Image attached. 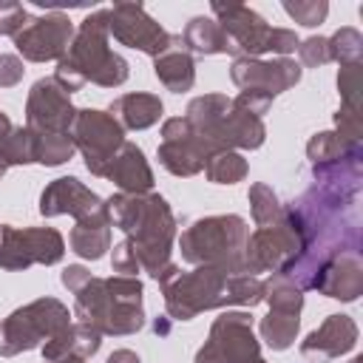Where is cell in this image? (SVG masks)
<instances>
[{
  "instance_id": "6da1fadb",
  "label": "cell",
  "mask_w": 363,
  "mask_h": 363,
  "mask_svg": "<svg viewBox=\"0 0 363 363\" xmlns=\"http://www.w3.org/2000/svg\"><path fill=\"white\" fill-rule=\"evenodd\" d=\"M105 213L111 227L125 233L122 244L133 255L139 272H147L159 281V275L170 267V250L176 238V218L164 196L116 193L105 199Z\"/></svg>"
},
{
  "instance_id": "7a4b0ae2",
  "label": "cell",
  "mask_w": 363,
  "mask_h": 363,
  "mask_svg": "<svg viewBox=\"0 0 363 363\" xmlns=\"http://www.w3.org/2000/svg\"><path fill=\"white\" fill-rule=\"evenodd\" d=\"M159 286L164 295L167 315L173 320H193L199 312L221 309V306H255L264 301V281L255 275H230L216 267H196L193 272H182L170 264L159 275Z\"/></svg>"
},
{
  "instance_id": "3957f363",
  "label": "cell",
  "mask_w": 363,
  "mask_h": 363,
  "mask_svg": "<svg viewBox=\"0 0 363 363\" xmlns=\"http://www.w3.org/2000/svg\"><path fill=\"white\" fill-rule=\"evenodd\" d=\"M108 9H96L88 14L79 28L74 31V40L65 51V57L57 62L54 82L71 96L85 82H96L102 88H116L128 79L130 65L125 57L108 48Z\"/></svg>"
},
{
  "instance_id": "277c9868",
  "label": "cell",
  "mask_w": 363,
  "mask_h": 363,
  "mask_svg": "<svg viewBox=\"0 0 363 363\" xmlns=\"http://www.w3.org/2000/svg\"><path fill=\"white\" fill-rule=\"evenodd\" d=\"M142 281L130 275H91L74 292V318L99 335H133L145 326Z\"/></svg>"
},
{
  "instance_id": "5b68a950",
  "label": "cell",
  "mask_w": 363,
  "mask_h": 363,
  "mask_svg": "<svg viewBox=\"0 0 363 363\" xmlns=\"http://www.w3.org/2000/svg\"><path fill=\"white\" fill-rule=\"evenodd\" d=\"M250 238V227L241 216H207L193 221L182 238L179 250L187 264L216 267L230 275H241L244 269V247Z\"/></svg>"
},
{
  "instance_id": "8992f818",
  "label": "cell",
  "mask_w": 363,
  "mask_h": 363,
  "mask_svg": "<svg viewBox=\"0 0 363 363\" xmlns=\"http://www.w3.org/2000/svg\"><path fill=\"white\" fill-rule=\"evenodd\" d=\"M184 119L218 150H255L267 139L264 122L224 94H204L190 99Z\"/></svg>"
},
{
  "instance_id": "52a82bcc",
  "label": "cell",
  "mask_w": 363,
  "mask_h": 363,
  "mask_svg": "<svg viewBox=\"0 0 363 363\" xmlns=\"http://www.w3.org/2000/svg\"><path fill=\"white\" fill-rule=\"evenodd\" d=\"M210 11L216 14V23L224 28L233 57H261L267 51L272 54H292L298 48V34L292 28H269L258 11L241 3H213Z\"/></svg>"
},
{
  "instance_id": "ba28073f",
  "label": "cell",
  "mask_w": 363,
  "mask_h": 363,
  "mask_svg": "<svg viewBox=\"0 0 363 363\" xmlns=\"http://www.w3.org/2000/svg\"><path fill=\"white\" fill-rule=\"evenodd\" d=\"M71 323V312L57 298H37L20 309H14L0 323V354L14 357L20 352L37 349L43 340L57 335Z\"/></svg>"
},
{
  "instance_id": "9c48e42d",
  "label": "cell",
  "mask_w": 363,
  "mask_h": 363,
  "mask_svg": "<svg viewBox=\"0 0 363 363\" xmlns=\"http://www.w3.org/2000/svg\"><path fill=\"white\" fill-rule=\"evenodd\" d=\"M303 233L298 227L295 213L284 204V218L269 227H258L244 247V269L247 275L255 272H289L292 264L303 255Z\"/></svg>"
},
{
  "instance_id": "30bf717a",
  "label": "cell",
  "mask_w": 363,
  "mask_h": 363,
  "mask_svg": "<svg viewBox=\"0 0 363 363\" xmlns=\"http://www.w3.org/2000/svg\"><path fill=\"white\" fill-rule=\"evenodd\" d=\"M261 360V346L252 335V318L247 312H221L204 346L196 352L193 363H255Z\"/></svg>"
},
{
  "instance_id": "8fae6325",
  "label": "cell",
  "mask_w": 363,
  "mask_h": 363,
  "mask_svg": "<svg viewBox=\"0 0 363 363\" xmlns=\"http://www.w3.org/2000/svg\"><path fill=\"white\" fill-rule=\"evenodd\" d=\"M65 255V241L54 227H0V267L28 269L31 264H57Z\"/></svg>"
},
{
  "instance_id": "7c38bea8",
  "label": "cell",
  "mask_w": 363,
  "mask_h": 363,
  "mask_svg": "<svg viewBox=\"0 0 363 363\" xmlns=\"http://www.w3.org/2000/svg\"><path fill=\"white\" fill-rule=\"evenodd\" d=\"M71 139H74V147L82 150L85 167L94 176H102L108 162L125 142V128L108 111L82 108L77 111V119L71 125Z\"/></svg>"
},
{
  "instance_id": "4fadbf2b",
  "label": "cell",
  "mask_w": 363,
  "mask_h": 363,
  "mask_svg": "<svg viewBox=\"0 0 363 363\" xmlns=\"http://www.w3.org/2000/svg\"><path fill=\"white\" fill-rule=\"evenodd\" d=\"M218 153V147L201 136L184 116L164 119L162 125V145H159V162L173 176H196L204 170V162Z\"/></svg>"
},
{
  "instance_id": "5bb4252c",
  "label": "cell",
  "mask_w": 363,
  "mask_h": 363,
  "mask_svg": "<svg viewBox=\"0 0 363 363\" xmlns=\"http://www.w3.org/2000/svg\"><path fill=\"white\" fill-rule=\"evenodd\" d=\"M108 34H113V40L128 48L150 54L153 60L164 54L176 40V34L164 31L142 3H113V9H108Z\"/></svg>"
},
{
  "instance_id": "9a60e30c",
  "label": "cell",
  "mask_w": 363,
  "mask_h": 363,
  "mask_svg": "<svg viewBox=\"0 0 363 363\" xmlns=\"http://www.w3.org/2000/svg\"><path fill=\"white\" fill-rule=\"evenodd\" d=\"M71 40H74V23L62 11H48L43 17H34L23 31L14 34V45L28 62H45V60L60 62Z\"/></svg>"
},
{
  "instance_id": "2e32d148",
  "label": "cell",
  "mask_w": 363,
  "mask_h": 363,
  "mask_svg": "<svg viewBox=\"0 0 363 363\" xmlns=\"http://www.w3.org/2000/svg\"><path fill=\"white\" fill-rule=\"evenodd\" d=\"M230 79L241 91H255L269 99L284 94L286 88L298 85L301 79V65L289 57L278 60H261V57H238L230 65Z\"/></svg>"
},
{
  "instance_id": "e0dca14e",
  "label": "cell",
  "mask_w": 363,
  "mask_h": 363,
  "mask_svg": "<svg viewBox=\"0 0 363 363\" xmlns=\"http://www.w3.org/2000/svg\"><path fill=\"white\" fill-rule=\"evenodd\" d=\"M77 108L71 96L51 79H37L26 99V128L34 133H71Z\"/></svg>"
},
{
  "instance_id": "ac0fdd59",
  "label": "cell",
  "mask_w": 363,
  "mask_h": 363,
  "mask_svg": "<svg viewBox=\"0 0 363 363\" xmlns=\"http://www.w3.org/2000/svg\"><path fill=\"white\" fill-rule=\"evenodd\" d=\"M309 289H318L335 301H354L363 292V261L357 252H337L318 267L309 281Z\"/></svg>"
},
{
  "instance_id": "d6986e66",
  "label": "cell",
  "mask_w": 363,
  "mask_h": 363,
  "mask_svg": "<svg viewBox=\"0 0 363 363\" xmlns=\"http://www.w3.org/2000/svg\"><path fill=\"white\" fill-rule=\"evenodd\" d=\"M105 201L91 190L85 187L79 179L74 176H62V179H54L43 196H40V213L45 218H54V216H74L77 221L96 213Z\"/></svg>"
},
{
  "instance_id": "ffe728a7",
  "label": "cell",
  "mask_w": 363,
  "mask_h": 363,
  "mask_svg": "<svg viewBox=\"0 0 363 363\" xmlns=\"http://www.w3.org/2000/svg\"><path fill=\"white\" fill-rule=\"evenodd\" d=\"M357 343V323L349 315H329L315 332L306 335V340L301 343V352L306 357H318V360H332L340 357L346 352H352Z\"/></svg>"
},
{
  "instance_id": "44dd1931",
  "label": "cell",
  "mask_w": 363,
  "mask_h": 363,
  "mask_svg": "<svg viewBox=\"0 0 363 363\" xmlns=\"http://www.w3.org/2000/svg\"><path fill=\"white\" fill-rule=\"evenodd\" d=\"M102 179H111L122 193L145 196L153 190V170H150L142 147H136L133 142H122V147L108 162Z\"/></svg>"
},
{
  "instance_id": "7402d4cb",
  "label": "cell",
  "mask_w": 363,
  "mask_h": 363,
  "mask_svg": "<svg viewBox=\"0 0 363 363\" xmlns=\"http://www.w3.org/2000/svg\"><path fill=\"white\" fill-rule=\"evenodd\" d=\"M102 346V335L79 320H71L65 329H60L57 335H51L45 343H43V360L51 363V360H60V357H68V354H77V357H94Z\"/></svg>"
},
{
  "instance_id": "603a6c76",
  "label": "cell",
  "mask_w": 363,
  "mask_h": 363,
  "mask_svg": "<svg viewBox=\"0 0 363 363\" xmlns=\"http://www.w3.org/2000/svg\"><path fill=\"white\" fill-rule=\"evenodd\" d=\"M153 71H156L159 82L167 91H173V94H184V91L193 88V82H196V62H193V54L184 51L179 34H176L173 45L153 60Z\"/></svg>"
},
{
  "instance_id": "cb8c5ba5",
  "label": "cell",
  "mask_w": 363,
  "mask_h": 363,
  "mask_svg": "<svg viewBox=\"0 0 363 363\" xmlns=\"http://www.w3.org/2000/svg\"><path fill=\"white\" fill-rule=\"evenodd\" d=\"M71 250L79 255V258H88V261H99L105 255V250H111V221H108V213H105V204L79 218L71 230Z\"/></svg>"
},
{
  "instance_id": "d4e9b609",
  "label": "cell",
  "mask_w": 363,
  "mask_h": 363,
  "mask_svg": "<svg viewBox=\"0 0 363 363\" xmlns=\"http://www.w3.org/2000/svg\"><path fill=\"white\" fill-rule=\"evenodd\" d=\"M162 99L156 94H122L111 102V116L130 130H145L162 119Z\"/></svg>"
},
{
  "instance_id": "484cf974",
  "label": "cell",
  "mask_w": 363,
  "mask_h": 363,
  "mask_svg": "<svg viewBox=\"0 0 363 363\" xmlns=\"http://www.w3.org/2000/svg\"><path fill=\"white\" fill-rule=\"evenodd\" d=\"M179 37H182L184 51H193V54H201V57H207V54H233V45H230L224 28L213 17H193Z\"/></svg>"
},
{
  "instance_id": "4316f807",
  "label": "cell",
  "mask_w": 363,
  "mask_h": 363,
  "mask_svg": "<svg viewBox=\"0 0 363 363\" xmlns=\"http://www.w3.org/2000/svg\"><path fill=\"white\" fill-rule=\"evenodd\" d=\"M306 156H309L312 167L335 164V162H346V159L360 156V145H352V142L340 139L335 130H323V133H315V136L309 139Z\"/></svg>"
},
{
  "instance_id": "83f0119b",
  "label": "cell",
  "mask_w": 363,
  "mask_h": 363,
  "mask_svg": "<svg viewBox=\"0 0 363 363\" xmlns=\"http://www.w3.org/2000/svg\"><path fill=\"white\" fill-rule=\"evenodd\" d=\"M264 301L269 303V312L301 315V309H303V289L295 286L286 275L272 272V275L264 281Z\"/></svg>"
},
{
  "instance_id": "f1b7e54d",
  "label": "cell",
  "mask_w": 363,
  "mask_h": 363,
  "mask_svg": "<svg viewBox=\"0 0 363 363\" xmlns=\"http://www.w3.org/2000/svg\"><path fill=\"white\" fill-rule=\"evenodd\" d=\"M298 326H301V315H286V312H269L267 318H261L258 329H261V337L267 340L269 349L275 352H284L295 343V335H298Z\"/></svg>"
},
{
  "instance_id": "f546056e",
  "label": "cell",
  "mask_w": 363,
  "mask_h": 363,
  "mask_svg": "<svg viewBox=\"0 0 363 363\" xmlns=\"http://www.w3.org/2000/svg\"><path fill=\"white\" fill-rule=\"evenodd\" d=\"M247 159L235 150H218L204 162V176L213 184H235L247 176Z\"/></svg>"
},
{
  "instance_id": "4dcf8cb0",
  "label": "cell",
  "mask_w": 363,
  "mask_h": 363,
  "mask_svg": "<svg viewBox=\"0 0 363 363\" xmlns=\"http://www.w3.org/2000/svg\"><path fill=\"white\" fill-rule=\"evenodd\" d=\"M71 133H34V162L45 167H57L74 156Z\"/></svg>"
},
{
  "instance_id": "1f68e13d",
  "label": "cell",
  "mask_w": 363,
  "mask_h": 363,
  "mask_svg": "<svg viewBox=\"0 0 363 363\" xmlns=\"http://www.w3.org/2000/svg\"><path fill=\"white\" fill-rule=\"evenodd\" d=\"M250 199V210H252V221L255 227H269V224H278L284 218V204L278 201L275 190L264 182H255L247 193Z\"/></svg>"
},
{
  "instance_id": "d6a6232c",
  "label": "cell",
  "mask_w": 363,
  "mask_h": 363,
  "mask_svg": "<svg viewBox=\"0 0 363 363\" xmlns=\"http://www.w3.org/2000/svg\"><path fill=\"white\" fill-rule=\"evenodd\" d=\"M0 153L11 164H31L34 162V130L31 128H11L0 136Z\"/></svg>"
},
{
  "instance_id": "836d02e7",
  "label": "cell",
  "mask_w": 363,
  "mask_h": 363,
  "mask_svg": "<svg viewBox=\"0 0 363 363\" xmlns=\"http://www.w3.org/2000/svg\"><path fill=\"white\" fill-rule=\"evenodd\" d=\"M329 40V54H332V60L335 62H340V65H354V62H360V57H363V34L357 31V28H352V26H343V28H337L332 37H326Z\"/></svg>"
},
{
  "instance_id": "e575fe53",
  "label": "cell",
  "mask_w": 363,
  "mask_h": 363,
  "mask_svg": "<svg viewBox=\"0 0 363 363\" xmlns=\"http://www.w3.org/2000/svg\"><path fill=\"white\" fill-rule=\"evenodd\" d=\"M284 11H286L295 23H301V26H306V28H315V26H320V23L326 20L329 3H326V0H295V3H284Z\"/></svg>"
},
{
  "instance_id": "d590c367",
  "label": "cell",
  "mask_w": 363,
  "mask_h": 363,
  "mask_svg": "<svg viewBox=\"0 0 363 363\" xmlns=\"http://www.w3.org/2000/svg\"><path fill=\"white\" fill-rule=\"evenodd\" d=\"M337 91H340V105H346V108H360V62H354V65H340Z\"/></svg>"
},
{
  "instance_id": "8d00e7d4",
  "label": "cell",
  "mask_w": 363,
  "mask_h": 363,
  "mask_svg": "<svg viewBox=\"0 0 363 363\" xmlns=\"http://www.w3.org/2000/svg\"><path fill=\"white\" fill-rule=\"evenodd\" d=\"M335 125H337V136L352 142V145H360V133H363V116H360V108H346L340 105L337 113H335Z\"/></svg>"
},
{
  "instance_id": "74e56055",
  "label": "cell",
  "mask_w": 363,
  "mask_h": 363,
  "mask_svg": "<svg viewBox=\"0 0 363 363\" xmlns=\"http://www.w3.org/2000/svg\"><path fill=\"white\" fill-rule=\"evenodd\" d=\"M298 57L306 68H320L326 62H332V54H329V40L326 37H309L303 43H298Z\"/></svg>"
},
{
  "instance_id": "f35d334b",
  "label": "cell",
  "mask_w": 363,
  "mask_h": 363,
  "mask_svg": "<svg viewBox=\"0 0 363 363\" xmlns=\"http://www.w3.org/2000/svg\"><path fill=\"white\" fill-rule=\"evenodd\" d=\"M28 11L20 3H0V34H17L28 26Z\"/></svg>"
},
{
  "instance_id": "ab89813d",
  "label": "cell",
  "mask_w": 363,
  "mask_h": 363,
  "mask_svg": "<svg viewBox=\"0 0 363 363\" xmlns=\"http://www.w3.org/2000/svg\"><path fill=\"white\" fill-rule=\"evenodd\" d=\"M26 68L17 54H0V88H14L23 79Z\"/></svg>"
},
{
  "instance_id": "60d3db41",
  "label": "cell",
  "mask_w": 363,
  "mask_h": 363,
  "mask_svg": "<svg viewBox=\"0 0 363 363\" xmlns=\"http://www.w3.org/2000/svg\"><path fill=\"white\" fill-rule=\"evenodd\" d=\"M88 278H91V272H88L85 267H79V264H68V267L62 269V286H65L68 292H77Z\"/></svg>"
},
{
  "instance_id": "b9f144b4",
  "label": "cell",
  "mask_w": 363,
  "mask_h": 363,
  "mask_svg": "<svg viewBox=\"0 0 363 363\" xmlns=\"http://www.w3.org/2000/svg\"><path fill=\"white\" fill-rule=\"evenodd\" d=\"M108 363H142V360H139V354L130 352V349H116V352L108 357Z\"/></svg>"
},
{
  "instance_id": "7bdbcfd3",
  "label": "cell",
  "mask_w": 363,
  "mask_h": 363,
  "mask_svg": "<svg viewBox=\"0 0 363 363\" xmlns=\"http://www.w3.org/2000/svg\"><path fill=\"white\" fill-rule=\"evenodd\" d=\"M11 128H14V125H11V119H9V116L0 111V136H3V133H9Z\"/></svg>"
},
{
  "instance_id": "ee69618b",
  "label": "cell",
  "mask_w": 363,
  "mask_h": 363,
  "mask_svg": "<svg viewBox=\"0 0 363 363\" xmlns=\"http://www.w3.org/2000/svg\"><path fill=\"white\" fill-rule=\"evenodd\" d=\"M51 363H85V357H77V354H68V357H60V360H51Z\"/></svg>"
},
{
  "instance_id": "f6af8a7d",
  "label": "cell",
  "mask_w": 363,
  "mask_h": 363,
  "mask_svg": "<svg viewBox=\"0 0 363 363\" xmlns=\"http://www.w3.org/2000/svg\"><path fill=\"white\" fill-rule=\"evenodd\" d=\"M6 170H9V162H6V159H3V153H0V179L6 176Z\"/></svg>"
},
{
  "instance_id": "bcb514c9",
  "label": "cell",
  "mask_w": 363,
  "mask_h": 363,
  "mask_svg": "<svg viewBox=\"0 0 363 363\" xmlns=\"http://www.w3.org/2000/svg\"><path fill=\"white\" fill-rule=\"evenodd\" d=\"M349 363H363V357H360V354H357V357H352V360H349Z\"/></svg>"
},
{
  "instance_id": "7dc6e473",
  "label": "cell",
  "mask_w": 363,
  "mask_h": 363,
  "mask_svg": "<svg viewBox=\"0 0 363 363\" xmlns=\"http://www.w3.org/2000/svg\"><path fill=\"white\" fill-rule=\"evenodd\" d=\"M255 363H267V360H255Z\"/></svg>"
}]
</instances>
